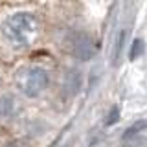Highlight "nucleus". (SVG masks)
Instances as JSON below:
<instances>
[{
  "label": "nucleus",
  "mask_w": 147,
  "mask_h": 147,
  "mask_svg": "<svg viewBox=\"0 0 147 147\" xmlns=\"http://www.w3.org/2000/svg\"><path fill=\"white\" fill-rule=\"evenodd\" d=\"M2 33L13 46H28L37 33V20L31 13L18 11L6 18Z\"/></svg>",
  "instance_id": "f257e3e1"
},
{
  "label": "nucleus",
  "mask_w": 147,
  "mask_h": 147,
  "mask_svg": "<svg viewBox=\"0 0 147 147\" xmlns=\"http://www.w3.org/2000/svg\"><path fill=\"white\" fill-rule=\"evenodd\" d=\"M18 88L26 98H39L50 85L48 70L42 66H28L18 74Z\"/></svg>",
  "instance_id": "f03ea898"
},
{
  "label": "nucleus",
  "mask_w": 147,
  "mask_h": 147,
  "mask_svg": "<svg viewBox=\"0 0 147 147\" xmlns=\"http://www.w3.org/2000/svg\"><path fill=\"white\" fill-rule=\"evenodd\" d=\"M72 50H74V55L79 57L81 61H88V59H92L96 48H94V42H92V39L88 35L79 33V35L74 37V40H72Z\"/></svg>",
  "instance_id": "7ed1b4c3"
},
{
  "label": "nucleus",
  "mask_w": 147,
  "mask_h": 147,
  "mask_svg": "<svg viewBox=\"0 0 147 147\" xmlns=\"http://www.w3.org/2000/svg\"><path fill=\"white\" fill-rule=\"evenodd\" d=\"M18 114V99L13 94H6L0 96V121H11L15 119Z\"/></svg>",
  "instance_id": "20e7f679"
},
{
  "label": "nucleus",
  "mask_w": 147,
  "mask_h": 147,
  "mask_svg": "<svg viewBox=\"0 0 147 147\" xmlns=\"http://www.w3.org/2000/svg\"><path fill=\"white\" fill-rule=\"evenodd\" d=\"M125 44H127V28H119L118 33L112 37V46H110V63L114 66H118L119 61H121Z\"/></svg>",
  "instance_id": "39448f33"
},
{
  "label": "nucleus",
  "mask_w": 147,
  "mask_h": 147,
  "mask_svg": "<svg viewBox=\"0 0 147 147\" xmlns=\"http://www.w3.org/2000/svg\"><path fill=\"white\" fill-rule=\"evenodd\" d=\"M140 53H144V40H134L132 42V48H131V52H129V57L131 59H136Z\"/></svg>",
  "instance_id": "423d86ee"
},
{
  "label": "nucleus",
  "mask_w": 147,
  "mask_h": 147,
  "mask_svg": "<svg viewBox=\"0 0 147 147\" xmlns=\"http://www.w3.org/2000/svg\"><path fill=\"white\" fill-rule=\"evenodd\" d=\"M118 118H119V109H118V107H114V110H110V114H109L107 125H112V123H116V121H118Z\"/></svg>",
  "instance_id": "0eeeda50"
},
{
  "label": "nucleus",
  "mask_w": 147,
  "mask_h": 147,
  "mask_svg": "<svg viewBox=\"0 0 147 147\" xmlns=\"http://www.w3.org/2000/svg\"><path fill=\"white\" fill-rule=\"evenodd\" d=\"M144 127H145V123L138 121L134 127H131V129H129V131L125 132V138H127V136H132V134H136V131H140V129H144Z\"/></svg>",
  "instance_id": "6e6552de"
}]
</instances>
